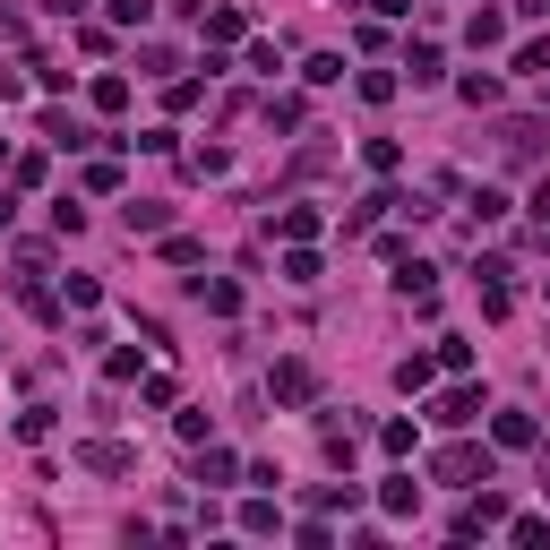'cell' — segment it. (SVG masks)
<instances>
[{"mask_svg": "<svg viewBox=\"0 0 550 550\" xmlns=\"http://www.w3.org/2000/svg\"><path fill=\"white\" fill-rule=\"evenodd\" d=\"M499 447H533V422H525V413H499Z\"/></svg>", "mask_w": 550, "mask_h": 550, "instance_id": "8fae6325", "label": "cell"}, {"mask_svg": "<svg viewBox=\"0 0 550 550\" xmlns=\"http://www.w3.org/2000/svg\"><path fill=\"white\" fill-rule=\"evenodd\" d=\"M430 370H439V361H422V353H413V361H396V387L413 396V387H430Z\"/></svg>", "mask_w": 550, "mask_h": 550, "instance_id": "30bf717a", "label": "cell"}, {"mask_svg": "<svg viewBox=\"0 0 550 550\" xmlns=\"http://www.w3.org/2000/svg\"><path fill=\"white\" fill-rule=\"evenodd\" d=\"M439 482H490V447H447Z\"/></svg>", "mask_w": 550, "mask_h": 550, "instance_id": "6da1fadb", "label": "cell"}, {"mask_svg": "<svg viewBox=\"0 0 550 550\" xmlns=\"http://www.w3.org/2000/svg\"><path fill=\"white\" fill-rule=\"evenodd\" d=\"M318 379H310V361H275V404H310Z\"/></svg>", "mask_w": 550, "mask_h": 550, "instance_id": "7a4b0ae2", "label": "cell"}, {"mask_svg": "<svg viewBox=\"0 0 550 550\" xmlns=\"http://www.w3.org/2000/svg\"><path fill=\"white\" fill-rule=\"evenodd\" d=\"M473 413H482V396H473V387H447V396H439V413H430V422H447V430H465Z\"/></svg>", "mask_w": 550, "mask_h": 550, "instance_id": "3957f363", "label": "cell"}, {"mask_svg": "<svg viewBox=\"0 0 550 550\" xmlns=\"http://www.w3.org/2000/svg\"><path fill=\"white\" fill-rule=\"evenodd\" d=\"M465 35H473V43H499V35H508V18H499V9H473Z\"/></svg>", "mask_w": 550, "mask_h": 550, "instance_id": "9c48e42d", "label": "cell"}, {"mask_svg": "<svg viewBox=\"0 0 550 550\" xmlns=\"http://www.w3.org/2000/svg\"><path fill=\"white\" fill-rule=\"evenodd\" d=\"M379 499H387V516H413V499H422V482H413V473H396V482H387Z\"/></svg>", "mask_w": 550, "mask_h": 550, "instance_id": "52a82bcc", "label": "cell"}, {"mask_svg": "<svg viewBox=\"0 0 550 550\" xmlns=\"http://www.w3.org/2000/svg\"><path fill=\"white\" fill-rule=\"evenodd\" d=\"M104 9H112V26H147V9H155V0H104Z\"/></svg>", "mask_w": 550, "mask_h": 550, "instance_id": "7c38bea8", "label": "cell"}, {"mask_svg": "<svg viewBox=\"0 0 550 550\" xmlns=\"http://www.w3.org/2000/svg\"><path fill=\"white\" fill-rule=\"evenodd\" d=\"M404 69H413V86H439V43H413V52H404Z\"/></svg>", "mask_w": 550, "mask_h": 550, "instance_id": "8992f818", "label": "cell"}, {"mask_svg": "<svg viewBox=\"0 0 550 550\" xmlns=\"http://www.w3.org/2000/svg\"><path fill=\"white\" fill-rule=\"evenodd\" d=\"M533 215H542V224H550V181H542V190H533Z\"/></svg>", "mask_w": 550, "mask_h": 550, "instance_id": "4fadbf2b", "label": "cell"}, {"mask_svg": "<svg viewBox=\"0 0 550 550\" xmlns=\"http://www.w3.org/2000/svg\"><path fill=\"white\" fill-rule=\"evenodd\" d=\"M121 224H129V233H164V224H172V207H155V198H129V207H121Z\"/></svg>", "mask_w": 550, "mask_h": 550, "instance_id": "277c9868", "label": "cell"}, {"mask_svg": "<svg viewBox=\"0 0 550 550\" xmlns=\"http://www.w3.org/2000/svg\"><path fill=\"white\" fill-rule=\"evenodd\" d=\"M198 301H207L215 318H233V310H241V293H233V284H207V275H198Z\"/></svg>", "mask_w": 550, "mask_h": 550, "instance_id": "ba28073f", "label": "cell"}, {"mask_svg": "<svg viewBox=\"0 0 550 550\" xmlns=\"http://www.w3.org/2000/svg\"><path fill=\"white\" fill-rule=\"evenodd\" d=\"M86 473H129V447H112V439H86Z\"/></svg>", "mask_w": 550, "mask_h": 550, "instance_id": "5b68a950", "label": "cell"}]
</instances>
